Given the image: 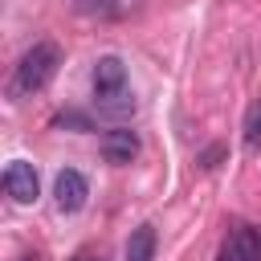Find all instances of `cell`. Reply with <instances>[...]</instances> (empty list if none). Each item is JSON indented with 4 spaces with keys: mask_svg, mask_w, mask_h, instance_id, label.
<instances>
[{
    "mask_svg": "<svg viewBox=\"0 0 261 261\" xmlns=\"http://www.w3.org/2000/svg\"><path fill=\"white\" fill-rule=\"evenodd\" d=\"M57 65H61V49H57L53 41H33V45L20 53V61L12 65V77H8V98H12V102H20V98L41 94V90L53 82Z\"/></svg>",
    "mask_w": 261,
    "mask_h": 261,
    "instance_id": "1",
    "label": "cell"
},
{
    "mask_svg": "<svg viewBox=\"0 0 261 261\" xmlns=\"http://www.w3.org/2000/svg\"><path fill=\"white\" fill-rule=\"evenodd\" d=\"M86 200H90V184H86V175L73 171V167L57 171V179H53V204H57V212H82Z\"/></svg>",
    "mask_w": 261,
    "mask_h": 261,
    "instance_id": "2",
    "label": "cell"
},
{
    "mask_svg": "<svg viewBox=\"0 0 261 261\" xmlns=\"http://www.w3.org/2000/svg\"><path fill=\"white\" fill-rule=\"evenodd\" d=\"M4 192L16 200V204H33L41 196V179H37V167L24 163V159H12L4 167Z\"/></svg>",
    "mask_w": 261,
    "mask_h": 261,
    "instance_id": "3",
    "label": "cell"
},
{
    "mask_svg": "<svg viewBox=\"0 0 261 261\" xmlns=\"http://www.w3.org/2000/svg\"><path fill=\"white\" fill-rule=\"evenodd\" d=\"M216 261H261V232H257L253 224H237V228L224 237Z\"/></svg>",
    "mask_w": 261,
    "mask_h": 261,
    "instance_id": "4",
    "label": "cell"
},
{
    "mask_svg": "<svg viewBox=\"0 0 261 261\" xmlns=\"http://www.w3.org/2000/svg\"><path fill=\"white\" fill-rule=\"evenodd\" d=\"M102 159L106 163H114V167H126L135 155H139V130H130V126H110L106 135H102Z\"/></svg>",
    "mask_w": 261,
    "mask_h": 261,
    "instance_id": "5",
    "label": "cell"
},
{
    "mask_svg": "<svg viewBox=\"0 0 261 261\" xmlns=\"http://www.w3.org/2000/svg\"><path fill=\"white\" fill-rule=\"evenodd\" d=\"M90 82H94V94H122L126 90V65H122V57H114V53L98 57Z\"/></svg>",
    "mask_w": 261,
    "mask_h": 261,
    "instance_id": "6",
    "label": "cell"
},
{
    "mask_svg": "<svg viewBox=\"0 0 261 261\" xmlns=\"http://www.w3.org/2000/svg\"><path fill=\"white\" fill-rule=\"evenodd\" d=\"M94 110H98V118H110V122L122 126V118L135 114V94L130 90H122V94H94Z\"/></svg>",
    "mask_w": 261,
    "mask_h": 261,
    "instance_id": "7",
    "label": "cell"
},
{
    "mask_svg": "<svg viewBox=\"0 0 261 261\" xmlns=\"http://www.w3.org/2000/svg\"><path fill=\"white\" fill-rule=\"evenodd\" d=\"M155 245H159L155 228L151 224H139L130 232V241H126V261H155Z\"/></svg>",
    "mask_w": 261,
    "mask_h": 261,
    "instance_id": "8",
    "label": "cell"
},
{
    "mask_svg": "<svg viewBox=\"0 0 261 261\" xmlns=\"http://www.w3.org/2000/svg\"><path fill=\"white\" fill-rule=\"evenodd\" d=\"M245 151L249 155H257L261 151V98H253L249 102V110H245Z\"/></svg>",
    "mask_w": 261,
    "mask_h": 261,
    "instance_id": "9",
    "label": "cell"
},
{
    "mask_svg": "<svg viewBox=\"0 0 261 261\" xmlns=\"http://www.w3.org/2000/svg\"><path fill=\"white\" fill-rule=\"evenodd\" d=\"M53 126H73V130H94V122L82 114V110H61L57 118H53Z\"/></svg>",
    "mask_w": 261,
    "mask_h": 261,
    "instance_id": "10",
    "label": "cell"
},
{
    "mask_svg": "<svg viewBox=\"0 0 261 261\" xmlns=\"http://www.w3.org/2000/svg\"><path fill=\"white\" fill-rule=\"evenodd\" d=\"M224 155V147L216 143V147H208V151H200V167H216V159Z\"/></svg>",
    "mask_w": 261,
    "mask_h": 261,
    "instance_id": "11",
    "label": "cell"
},
{
    "mask_svg": "<svg viewBox=\"0 0 261 261\" xmlns=\"http://www.w3.org/2000/svg\"><path fill=\"white\" fill-rule=\"evenodd\" d=\"M77 261H106V257H77Z\"/></svg>",
    "mask_w": 261,
    "mask_h": 261,
    "instance_id": "12",
    "label": "cell"
}]
</instances>
